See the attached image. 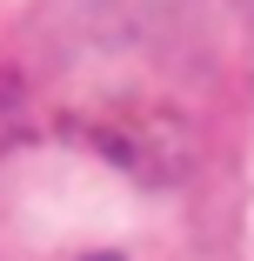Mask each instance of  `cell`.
Returning a JSON list of instances; mask_svg holds the SVG:
<instances>
[{"label": "cell", "instance_id": "6da1fadb", "mask_svg": "<svg viewBox=\"0 0 254 261\" xmlns=\"http://www.w3.org/2000/svg\"><path fill=\"white\" fill-rule=\"evenodd\" d=\"M80 261H127V254H80Z\"/></svg>", "mask_w": 254, "mask_h": 261}]
</instances>
